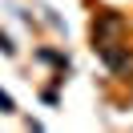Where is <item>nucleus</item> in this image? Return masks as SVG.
<instances>
[{
	"mask_svg": "<svg viewBox=\"0 0 133 133\" xmlns=\"http://www.w3.org/2000/svg\"><path fill=\"white\" fill-rule=\"evenodd\" d=\"M117 32H121V20H117V16H101V24L93 28V36H97L101 49H113V36Z\"/></svg>",
	"mask_w": 133,
	"mask_h": 133,
	"instance_id": "f257e3e1",
	"label": "nucleus"
},
{
	"mask_svg": "<svg viewBox=\"0 0 133 133\" xmlns=\"http://www.w3.org/2000/svg\"><path fill=\"white\" fill-rule=\"evenodd\" d=\"M0 113H12V97L8 93H0Z\"/></svg>",
	"mask_w": 133,
	"mask_h": 133,
	"instance_id": "f03ea898",
	"label": "nucleus"
}]
</instances>
